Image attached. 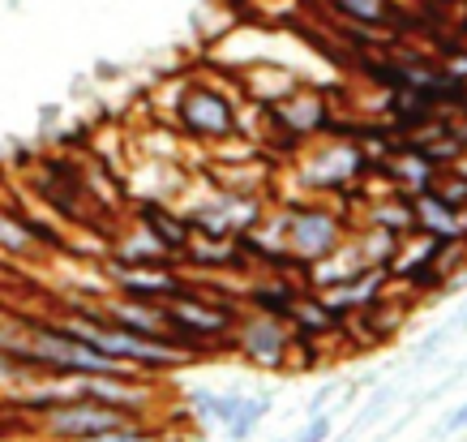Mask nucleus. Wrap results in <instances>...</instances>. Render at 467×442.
I'll use <instances>...</instances> for the list:
<instances>
[{
  "mask_svg": "<svg viewBox=\"0 0 467 442\" xmlns=\"http://www.w3.org/2000/svg\"><path fill=\"white\" fill-rule=\"evenodd\" d=\"M270 215L279 224V237H284L287 254L296 262H317V258L335 254L348 232H352V219L335 206L330 198H287V202H270Z\"/></svg>",
  "mask_w": 467,
  "mask_h": 442,
  "instance_id": "f257e3e1",
  "label": "nucleus"
},
{
  "mask_svg": "<svg viewBox=\"0 0 467 442\" xmlns=\"http://www.w3.org/2000/svg\"><path fill=\"white\" fill-rule=\"evenodd\" d=\"M236 103H241L236 95L219 90L214 82L189 78L181 90V100H176V108H171V116H168V125L184 142L219 146L223 138L236 133Z\"/></svg>",
  "mask_w": 467,
  "mask_h": 442,
  "instance_id": "f03ea898",
  "label": "nucleus"
},
{
  "mask_svg": "<svg viewBox=\"0 0 467 442\" xmlns=\"http://www.w3.org/2000/svg\"><path fill=\"white\" fill-rule=\"evenodd\" d=\"M227 353L241 357L244 365H254V370L287 374V365H292V327L284 318L241 310L236 327H232V340H227Z\"/></svg>",
  "mask_w": 467,
  "mask_h": 442,
  "instance_id": "7ed1b4c3",
  "label": "nucleus"
},
{
  "mask_svg": "<svg viewBox=\"0 0 467 442\" xmlns=\"http://www.w3.org/2000/svg\"><path fill=\"white\" fill-rule=\"evenodd\" d=\"M138 421H150V416L133 413V408L95 404V400H69L60 408H52V413H43L39 429L47 434V442H82V438H95V434H112L120 426H138Z\"/></svg>",
  "mask_w": 467,
  "mask_h": 442,
  "instance_id": "20e7f679",
  "label": "nucleus"
},
{
  "mask_svg": "<svg viewBox=\"0 0 467 442\" xmlns=\"http://www.w3.org/2000/svg\"><path fill=\"white\" fill-rule=\"evenodd\" d=\"M133 219H138V228H146L155 237L163 249H168L176 262H181L184 245L193 241V228H189V215L168 206L163 198H138L133 202Z\"/></svg>",
  "mask_w": 467,
  "mask_h": 442,
  "instance_id": "39448f33",
  "label": "nucleus"
},
{
  "mask_svg": "<svg viewBox=\"0 0 467 442\" xmlns=\"http://www.w3.org/2000/svg\"><path fill=\"white\" fill-rule=\"evenodd\" d=\"M317 5H326V9L339 17V22H348V26L382 30V35L395 26V17H399L395 0H317Z\"/></svg>",
  "mask_w": 467,
  "mask_h": 442,
  "instance_id": "423d86ee",
  "label": "nucleus"
},
{
  "mask_svg": "<svg viewBox=\"0 0 467 442\" xmlns=\"http://www.w3.org/2000/svg\"><path fill=\"white\" fill-rule=\"evenodd\" d=\"M266 416H270V400H262V395H257V400H241L236 416H232V421L223 426L227 429L223 442H244L257 426H262V421H266Z\"/></svg>",
  "mask_w": 467,
  "mask_h": 442,
  "instance_id": "0eeeda50",
  "label": "nucleus"
},
{
  "mask_svg": "<svg viewBox=\"0 0 467 442\" xmlns=\"http://www.w3.org/2000/svg\"><path fill=\"white\" fill-rule=\"evenodd\" d=\"M82 442H171V434L163 426L138 421V426H120L112 434H95V438H82Z\"/></svg>",
  "mask_w": 467,
  "mask_h": 442,
  "instance_id": "6e6552de",
  "label": "nucleus"
},
{
  "mask_svg": "<svg viewBox=\"0 0 467 442\" xmlns=\"http://www.w3.org/2000/svg\"><path fill=\"white\" fill-rule=\"evenodd\" d=\"M241 400H244V395H214V413H211V421L227 426V421L236 416V408H241Z\"/></svg>",
  "mask_w": 467,
  "mask_h": 442,
  "instance_id": "1a4fd4ad",
  "label": "nucleus"
},
{
  "mask_svg": "<svg viewBox=\"0 0 467 442\" xmlns=\"http://www.w3.org/2000/svg\"><path fill=\"white\" fill-rule=\"evenodd\" d=\"M441 429H446V434H467V400L459 404L451 416H446V426H441Z\"/></svg>",
  "mask_w": 467,
  "mask_h": 442,
  "instance_id": "9d476101",
  "label": "nucleus"
},
{
  "mask_svg": "<svg viewBox=\"0 0 467 442\" xmlns=\"http://www.w3.org/2000/svg\"><path fill=\"white\" fill-rule=\"evenodd\" d=\"M451 172H459V176H463V181H467V146H463V151H459V159H454V163H451Z\"/></svg>",
  "mask_w": 467,
  "mask_h": 442,
  "instance_id": "9b49d317",
  "label": "nucleus"
},
{
  "mask_svg": "<svg viewBox=\"0 0 467 442\" xmlns=\"http://www.w3.org/2000/svg\"><path fill=\"white\" fill-rule=\"evenodd\" d=\"M463 327H467V314H463Z\"/></svg>",
  "mask_w": 467,
  "mask_h": 442,
  "instance_id": "f8f14e48",
  "label": "nucleus"
}]
</instances>
